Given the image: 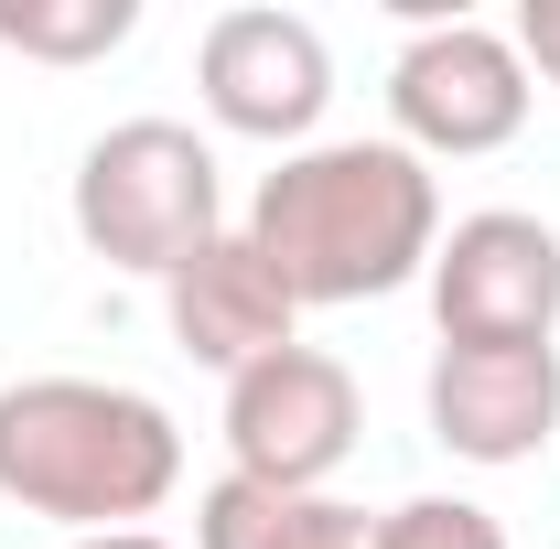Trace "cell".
<instances>
[{"instance_id":"3","label":"cell","mask_w":560,"mask_h":549,"mask_svg":"<svg viewBox=\"0 0 560 549\" xmlns=\"http://www.w3.org/2000/svg\"><path fill=\"white\" fill-rule=\"evenodd\" d=\"M75 237L108 270L173 280L206 237H226L215 140H195L184 119H119V130H97L86 162H75Z\"/></svg>"},{"instance_id":"8","label":"cell","mask_w":560,"mask_h":549,"mask_svg":"<svg viewBox=\"0 0 560 549\" xmlns=\"http://www.w3.org/2000/svg\"><path fill=\"white\" fill-rule=\"evenodd\" d=\"M420 410L453 464L506 475L560 431V344H442Z\"/></svg>"},{"instance_id":"11","label":"cell","mask_w":560,"mask_h":549,"mask_svg":"<svg viewBox=\"0 0 560 549\" xmlns=\"http://www.w3.org/2000/svg\"><path fill=\"white\" fill-rule=\"evenodd\" d=\"M140 33V0H0V44L33 66H97Z\"/></svg>"},{"instance_id":"9","label":"cell","mask_w":560,"mask_h":549,"mask_svg":"<svg viewBox=\"0 0 560 549\" xmlns=\"http://www.w3.org/2000/svg\"><path fill=\"white\" fill-rule=\"evenodd\" d=\"M162 324H173V344H184L195 366L248 377L259 355L302 344V302H291V291H280V270L248 248V226H226V237H206L184 270L162 280Z\"/></svg>"},{"instance_id":"1","label":"cell","mask_w":560,"mask_h":549,"mask_svg":"<svg viewBox=\"0 0 560 549\" xmlns=\"http://www.w3.org/2000/svg\"><path fill=\"white\" fill-rule=\"evenodd\" d=\"M248 248L280 270V291L302 313L377 302V291L431 270V248H442V184L399 140H302L248 195Z\"/></svg>"},{"instance_id":"13","label":"cell","mask_w":560,"mask_h":549,"mask_svg":"<svg viewBox=\"0 0 560 549\" xmlns=\"http://www.w3.org/2000/svg\"><path fill=\"white\" fill-rule=\"evenodd\" d=\"M517 66L560 86V0H517Z\"/></svg>"},{"instance_id":"5","label":"cell","mask_w":560,"mask_h":549,"mask_svg":"<svg viewBox=\"0 0 560 549\" xmlns=\"http://www.w3.org/2000/svg\"><path fill=\"white\" fill-rule=\"evenodd\" d=\"M355 431V366L324 344H280L248 377H226V475L280 484V495H335Z\"/></svg>"},{"instance_id":"4","label":"cell","mask_w":560,"mask_h":549,"mask_svg":"<svg viewBox=\"0 0 560 549\" xmlns=\"http://www.w3.org/2000/svg\"><path fill=\"white\" fill-rule=\"evenodd\" d=\"M528 66H517V33H495L475 11H431L399 66H388V119H399V151L420 162H475V151H506L528 130Z\"/></svg>"},{"instance_id":"10","label":"cell","mask_w":560,"mask_h":549,"mask_svg":"<svg viewBox=\"0 0 560 549\" xmlns=\"http://www.w3.org/2000/svg\"><path fill=\"white\" fill-rule=\"evenodd\" d=\"M195 549H377V517L346 495H280V484L215 475L195 506Z\"/></svg>"},{"instance_id":"7","label":"cell","mask_w":560,"mask_h":549,"mask_svg":"<svg viewBox=\"0 0 560 549\" xmlns=\"http://www.w3.org/2000/svg\"><path fill=\"white\" fill-rule=\"evenodd\" d=\"M420 280H431L442 344H550L560 335V226H539L517 206L453 215Z\"/></svg>"},{"instance_id":"6","label":"cell","mask_w":560,"mask_h":549,"mask_svg":"<svg viewBox=\"0 0 560 549\" xmlns=\"http://www.w3.org/2000/svg\"><path fill=\"white\" fill-rule=\"evenodd\" d=\"M195 97H206L215 130L302 151V140L324 130V108H335V55H324V33L302 11L237 0V11H215L206 44H195Z\"/></svg>"},{"instance_id":"12","label":"cell","mask_w":560,"mask_h":549,"mask_svg":"<svg viewBox=\"0 0 560 549\" xmlns=\"http://www.w3.org/2000/svg\"><path fill=\"white\" fill-rule=\"evenodd\" d=\"M377 549H506V528L475 495H410V506L377 517Z\"/></svg>"},{"instance_id":"2","label":"cell","mask_w":560,"mask_h":549,"mask_svg":"<svg viewBox=\"0 0 560 549\" xmlns=\"http://www.w3.org/2000/svg\"><path fill=\"white\" fill-rule=\"evenodd\" d=\"M184 484V431L119 377H11L0 388V495L75 539L140 528Z\"/></svg>"},{"instance_id":"14","label":"cell","mask_w":560,"mask_h":549,"mask_svg":"<svg viewBox=\"0 0 560 549\" xmlns=\"http://www.w3.org/2000/svg\"><path fill=\"white\" fill-rule=\"evenodd\" d=\"M66 549H173V539H151V528H97V539H66Z\"/></svg>"}]
</instances>
